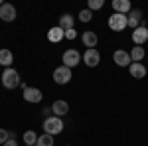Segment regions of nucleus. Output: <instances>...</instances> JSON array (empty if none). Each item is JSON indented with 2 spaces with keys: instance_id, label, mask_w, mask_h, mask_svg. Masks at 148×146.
<instances>
[{
  "instance_id": "obj_1",
  "label": "nucleus",
  "mask_w": 148,
  "mask_h": 146,
  "mask_svg": "<svg viewBox=\"0 0 148 146\" xmlns=\"http://www.w3.org/2000/svg\"><path fill=\"white\" fill-rule=\"evenodd\" d=\"M2 85L6 87V89H16L18 85H20V75H18V71L16 69H4V73H2Z\"/></svg>"
},
{
  "instance_id": "obj_2",
  "label": "nucleus",
  "mask_w": 148,
  "mask_h": 146,
  "mask_svg": "<svg viewBox=\"0 0 148 146\" xmlns=\"http://www.w3.org/2000/svg\"><path fill=\"white\" fill-rule=\"evenodd\" d=\"M44 130H46V134H51V136L59 134L63 130V121L59 117H49V119L44 121Z\"/></svg>"
},
{
  "instance_id": "obj_3",
  "label": "nucleus",
  "mask_w": 148,
  "mask_h": 146,
  "mask_svg": "<svg viewBox=\"0 0 148 146\" xmlns=\"http://www.w3.org/2000/svg\"><path fill=\"white\" fill-rule=\"evenodd\" d=\"M126 26H128V16H125V14H116L114 12L113 16L109 18V28L113 32H123Z\"/></svg>"
},
{
  "instance_id": "obj_4",
  "label": "nucleus",
  "mask_w": 148,
  "mask_h": 146,
  "mask_svg": "<svg viewBox=\"0 0 148 146\" xmlns=\"http://www.w3.org/2000/svg\"><path fill=\"white\" fill-rule=\"evenodd\" d=\"M61 61H63V65L65 67H75V65H79L81 61V53L77 51V49H67L65 53H63V57H61Z\"/></svg>"
},
{
  "instance_id": "obj_5",
  "label": "nucleus",
  "mask_w": 148,
  "mask_h": 146,
  "mask_svg": "<svg viewBox=\"0 0 148 146\" xmlns=\"http://www.w3.org/2000/svg\"><path fill=\"white\" fill-rule=\"evenodd\" d=\"M81 59L85 61V65L87 67H97L99 63H101V56H99V51L93 47V49H85V53L81 56Z\"/></svg>"
},
{
  "instance_id": "obj_6",
  "label": "nucleus",
  "mask_w": 148,
  "mask_h": 146,
  "mask_svg": "<svg viewBox=\"0 0 148 146\" xmlns=\"http://www.w3.org/2000/svg\"><path fill=\"white\" fill-rule=\"evenodd\" d=\"M53 81H56L57 85H65L71 81V69L65 67V65H61V67H57L53 71Z\"/></svg>"
},
{
  "instance_id": "obj_7",
  "label": "nucleus",
  "mask_w": 148,
  "mask_h": 146,
  "mask_svg": "<svg viewBox=\"0 0 148 146\" xmlns=\"http://www.w3.org/2000/svg\"><path fill=\"white\" fill-rule=\"evenodd\" d=\"M113 59H114V63L119 65V67H130V53L128 51H125V49H119V51H114V56H113Z\"/></svg>"
},
{
  "instance_id": "obj_8",
  "label": "nucleus",
  "mask_w": 148,
  "mask_h": 146,
  "mask_svg": "<svg viewBox=\"0 0 148 146\" xmlns=\"http://www.w3.org/2000/svg\"><path fill=\"white\" fill-rule=\"evenodd\" d=\"M14 18H16V8H14L12 4H2V6H0V20H4V22H14Z\"/></svg>"
},
{
  "instance_id": "obj_9",
  "label": "nucleus",
  "mask_w": 148,
  "mask_h": 146,
  "mask_svg": "<svg viewBox=\"0 0 148 146\" xmlns=\"http://www.w3.org/2000/svg\"><path fill=\"white\" fill-rule=\"evenodd\" d=\"M148 40V28L144 26H138L136 30H132V42L136 45H142Z\"/></svg>"
},
{
  "instance_id": "obj_10",
  "label": "nucleus",
  "mask_w": 148,
  "mask_h": 146,
  "mask_svg": "<svg viewBox=\"0 0 148 146\" xmlns=\"http://www.w3.org/2000/svg\"><path fill=\"white\" fill-rule=\"evenodd\" d=\"M42 97H44L42 91L34 89V87H28V89L24 91V99H26L28 103H40V101H42Z\"/></svg>"
},
{
  "instance_id": "obj_11",
  "label": "nucleus",
  "mask_w": 148,
  "mask_h": 146,
  "mask_svg": "<svg viewBox=\"0 0 148 146\" xmlns=\"http://www.w3.org/2000/svg\"><path fill=\"white\" fill-rule=\"evenodd\" d=\"M51 111H53V117H63L69 112V105L65 101H56L51 105Z\"/></svg>"
},
{
  "instance_id": "obj_12",
  "label": "nucleus",
  "mask_w": 148,
  "mask_h": 146,
  "mask_svg": "<svg viewBox=\"0 0 148 146\" xmlns=\"http://www.w3.org/2000/svg\"><path fill=\"white\" fill-rule=\"evenodd\" d=\"M81 40H83V44L87 45L89 49H93V47L97 45V42H99V38H97L95 32H85V34L81 36Z\"/></svg>"
},
{
  "instance_id": "obj_13",
  "label": "nucleus",
  "mask_w": 148,
  "mask_h": 146,
  "mask_svg": "<svg viewBox=\"0 0 148 146\" xmlns=\"http://www.w3.org/2000/svg\"><path fill=\"white\" fill-rule=\"evenodd\" d=\"M73 24H75V20H73V16H71V14H63V16L59 18V28H61L63 32L73 30Z\"/></svg>"
},
{
  "instance_id": "obj_14",
  "label": "nucleus",
  "mask_w": 148,
  "mask_h": 146,
  "mask_svg": "<svg viewBox=\"0 0 148 146\" xmlns=\"http://www.w3.org/2000/svg\"><path fill=\"white\" fill-rule=\"evenodd\" d=\"M63 38H65V32H63L59 26L51 28V30L47 32V40H49V42H53V44H56V42H59V40H63Z\"/></svg>"
},
{
  "instance_id": "obj_15",
  "label": "nucleus",
  "mask_w": 148,
  "mask_h": 146,
  "mask_svg": "<svg viewBox=\"0 0 148 146\" xmlns=\"http://www.w3.org/2000/svg\"><path fill=\"white\" fill-rule=\"evenodd\" d=\"M113 8L116 14H126L130 10V2L128 0H113Z\"/></svg>"
},
{
  "instance_id": "obj_16",
  "label": "nucleus",
  "mask_w": 148,
  "mask_h": 146,
  "mask_svg": "<svg viewBox=\"0 0 148 146\" xmlns=\"http://www.w3.org/2000/svg\"><path fill=\"white\" fill-rule=\"evenodd\" d=\"M130 75L134 79H142L146 75V67L142 63H130Z\"/></svg>"
},
{
  "instance_id": "obj_17",
  "label": "nucleus",
  "mask_w": 148,
  "mask_h": 146,
  "mask_svg": "<svg viewBox=\"0 0 148 146\" xmlns=\"http://www.w3.org/2000/svg\"><path fill=\"white\" fill-rule=\"evenodd\" d=\"M12 61H14V56H12L10 49H0V65H4L8 69L12 65Z\"/></svg>"
},
{
  "instance_id": "obj_18",
  "label": "nucleus",
  "mask_w": 148,
  "mask_h": 146,
  "mask_svg": "<svg viewBox=\"0 0 148 146\" xmlns=\"http://www.w3.org/2000/svg\"><path fill=\"white\" fill-rule=\"evenodd\" d=\"M36 146H53V136L51 134H42L38 136V142Z\"/></svg>"
},
{
  "instance_id": "obj_19",
  "label": "nucleus",
  "mask_w": 148,
  "mask_h": 146,
  "mask_svg": "<svg viewBox=\"0 0 148 146\" xmlns=\"http://www.w3.org/2000/svg\"><path fill=\"white\" fill-rule=\"evenodd\" d=\"M144 57V49L140 47V45H136V47H132V51H130V59L134 61V63H138L140 59Z\"/></svg>"
},
{
  "instance_id": "obj_20",
  "label": "nucleus",
  "mask_w": 148,
  "mask_h": 146,
  "mask_svg": "<svg viewBox=\"0 0 148 146\" xmlns=\"http://www.w3.org/2000/svg\"><path fill=\"white\" fill-rule=\"evenodd\" d=\"M24 142L28 146H34L36 142H38V134H36L34 130H26V132H24Z\"/></svg>"
},
{
  "instance_id": "obj_21",
  "label": "nucleus",
  "mask_w": 148,
  "mask_h": 146,
  "mask_svg": "<svg viewBox=\"0 0 148 146\" xmlns=\"http://www.w3.org/2000/svg\"><path fill=\"white\" fill-rule=\"evenodd\" d=\"M91 18H93V12L91 10H81L79 12V20H81V22H91Z\"/></svg>"
},
{
  "instance_id": "obj_22",
  "label": "nucleus",
  "mask_w": 148,
  "mask_h": 146,
  "mask_svg": "<svg viewBox=\"0 0 148 146\" xmlns=\"http://www.w3.org/2000/svg\"><path fill=\"white\" fill-rule=\"evenodd\" d=\"M103 0H89V10H101L103 8Z\"/></svg>"
},
{
  "instance_id": "obj_23",
  "label": "nucleus",
  "mask_w": 148,
  "mask_h": 146,
  "mask_svg": "<svg viewBox=\"0 0 148 146\" xmlns=\"http://www.w3.org/2000/svg\"><path fill=\"white\" fill-rule=\"evenodd\" d=\"M128 26H130L132 30H136L138 26H140V20H138V18H134V16H128Z\"/></svg>"
},
{
  "instance_id": "obj_24",
  "label": "nucleus",
  "mask_w": 148,
  "mask_h": 146,
  "mask_svg": "<svg viewBox=\"0 0 148 146\" xmlns=\"http://www.w3.org/2000/svg\"><path fill=\"white\" fill-rule=\"evenodd\" d=\"M8 140H10V132H6L4 128H0V144H4Z\"/></svg>"
},
{
  "instance_id": "obj_25",
  "label": "nucleus",
  "mask_w": 148,
  "mask_h": 146,
  "mask_svg": "<svg viewBox=\"0 0 148 146\" xmlns=\"http://www.w3.org/2000/svg\"><path fill=\"white\" fill-rule=\"evenodd\" d=\"M65 38H67V40H75V38H77V32H75V30H67V32H65Z\"/></svg>"
},
{
  "instance_id": "obj_26",
  "label": "nucleus",
  "mask_w": 148,
  "mask_h": 146,
  "mask_svg": "<svg viewBox=\"0 0 148 146\" xmlns=\"http://www.w3.org/2000/svg\"><path fill=\"white\" fill-rule=\"evenodd\" d=\"M2 146H18V142H16L14 138H10L8 142H4V144H2Z\"/></svg>"
},
{
  "instance_id": "obj_27",
  "label": "nucleus",
  "mask_w": 148,
  "mask_h": 146,
  "mask_svg": "<svg viewBox=\"0 0 148 146\" xmlns=\"http://www.w3.org/2000/svg\"><path fill=\"white\" fill-rule=\"evenodd\" d=\"M44 114L49 119V117H51V107H46V109H44Z\"/></svg>"
},
{
  "instance_id": "obj_28",
  "label": "nucleus",
  "mask_w": 148,
  "mask_h": 146,
  "mask_svg": "<svg viewBox=\"0 0 148 146\" xmlns=\"http://www.w3.org/2000/svg\"><path fill=\"white\" fill-rule=\"evenodd\" d=\"M26 146H28V144H26Z\"/></svg>"
}]
</instances>
